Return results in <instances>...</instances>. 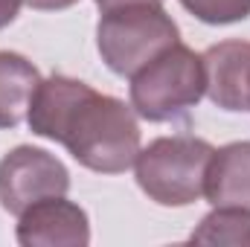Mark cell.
I'll return each mask as SVG.
<instances>
[{"label": "cell", "mask_w": 250, "mask_h": 247, "mask_svg": "<svg viewBox=\"0 0 250 247\" xmlns=\"http://www.w3.org/2000/svg\"><path fill=\"white\" fill-rule=\"evenodd\" d=\"M26 123L32 134L64 145L79 166L99 175H120L140 154L134 108L64 73L38 84Z\"/></svg>", "instance_id": "1"}, {"label": "cell", "mask_w": 250, "mask_h": 247, "mask_svg": "<svg viewBox=\"0 0 250 247\" xmlns=\"http://www.w3.org/2000/svg\"><path fill=\"white\" fill-rule=\"evenodd\" d=\"M207 93L204 62L201 53L187 44H172L160 56H154L146 67L131 76V108L137 117L148 123H175L187 120L192 108Z\"/></svg>", "instance_id": "2"}, {"label": "cell", "mask_w": 250, "mask_h": 247, "mask_svg": "<svg viewBox=\"0 0 250 247\" xmlns=\"http://www.w3.org/2000/svg\"><path fill=\"white\" fill-rule=\"evenodd\" d=\"M212 145L192 134L157 137L134 160L137 186L160 206H189L204 198Z\"/></svg>", "instance_id": "3"}, {"label": "cell", "mask_w": 250, "mask_h": 247, "mask_svg": "<svg viewBox=\"0 0 250 247\" xmlns=\"http://www.w3.org/2000/svg\"><path fill=\"white\" fill-rule=\"evenodd\" d=\"M181 41V29L163 3H134L102 12L96 23V50L117 76H134L140 67Z\"/></svg>", "instance_id": "4"}, {"label": "cell", "mask_w": 250, "mask_h": 247, "mask_svg": "<svg viewBox=\"0 0 250 247\" xmlns=\"http://www.w3.org/2000/svg\"><path fill=\"white\" fill-rule=\"evenodd\" d=\"M70 172L56 154L38 145H15L0 160V206L21 215L44 198L67 195Z\"/></svg>", "instance_id": "5"}, {"label": "cell", "mask_w": 250, "mask_h": 247, "mask_svg": "<svg viewBox=\"0 0 250 247\" xmlns=\"http://www.w3.org/2000/svg\"><path fill=\"white\" fill-rule=\"evenodd\" d=\"M15 239L23 247H84L90 245V218L64 195L44 198L18 215Z\"/></svg>", "instance_id": "6"}, {"label": "cell", "mask_w": 250, "mask_h": 247, "mask_svg": "<svg viewBox=\"0 0 250 247\" xmlns=\"http://www.w3.org/2000/svg\"><path fill=\"white\" fill-rule=\"evenodd\" d=\"M207 96L221 111H250V41H221L201 53Z\"/></svg>", "instance_id": "7"}, {"label": "cell", "mask_w": 250, "mask_h": 247, "mask_svg": "<svg viewBox=\"0 0 250 247\" xmlns=\"http://www.w3.org/2000/svg\"><path fill=\"white\" fill-rule=\"evenodd\" d=\"M204 198L212 206L250 209V140H236L212 151Z\"/></svg>", "instance_id": "8"}, {"label": "cell", "mask_w": 250, "mask_h": 247, "mask_svg": "<svg viewBox=\"0 0 250 247\" xmlns=\"http://www.w3.org/2000/svg\"><path fill=\"white\" fill-rule=\"evenodd\" d=\"M41 82L38 67L26 56L0 50V128H18L26 120Z\"/></svg>", "instance_id": "9"}, {"label": "cell", "mask_w": 250, "mask_h": 247, "mask_svg": "<svg viewBox=\"0 0 250 247\" xmlns=\"http://www.w3.org/2000/svg\"><path fill=\"white\" fill-rule=\"evenodd\" d=\"M189 242L195 245H227L250 247V209L242 206H212L192 230Z\"/></svg>", "instance_id": "10"}, {"label": "cell", "mask_w": 250, "mask_h": 247, "mask_svg": "<svg viewBox=\"0 0 250 247\" xmlns=\"http://www.w3.org/2000/svg\"><path fill=\"white\" fill-rule=\"evenodd\" d=\"M192 18L209 26H227L250 18V0H178Z\"/></svg>", "instance_id": "11"}, {"label": "cell", "mask_w": 250, "mask_h": 247, "mask_svg": "<svg viewBox=\"0 0 250 247\" xmlns=\"http://www.w3.org/2000/svg\"><path fill=\"white\" fill-rule=\"evenodd\" d=\"M23 3H26V0H0V29H6V26L18 18V12H21Z\"/></svg>", "instance_id": "12"}, {"label": "cell", "mask_w": 250, "mask_h": 247, "mask_svg": "<svg viewBox=\"0 0 250 247\" xmlns=\"http://www.w3.org/2000/svg\"><path fill=\"white\" fill-rule=\"evenodd\" d=\"M79 0H26V6L38 9V12H62V9H70Z\"/></svg>", "instance_id": "13"}, {"label": "cell", "mask_w": 250, "mask_h": 247, "mask_svg": "<svg viewBox=\"0 0 250 247\" xmlns=\"http://www.w3.org/2000/svg\"><path fill=\"white\" fill-rule=\"evenodd\" d=\"M102 12L108 9H120V6H134V3H163V0H93Z\"/></svg>", "instance_id": "14"}]
</instances>
